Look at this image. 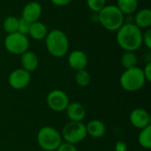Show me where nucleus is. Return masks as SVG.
Wrapping results in <instances>:
<instances>
[{
  "label": "nucleus",
  "mask_w": 151,
  "mask_h": 151,
  "mask_svg": "<svg viewBox=\"0 0 151 151\" xmlns=\"http://www.w3.org/2000/svg\"><path fill=\"white\" fill-rule=\"evenodd\" d=\"M116 40L125 51H136L142 45V30L133 22H127L117 31Z\"/></svg>",
  "instance_id": "nucleus-1"
},
{
  "label": "nucleus",
  "mask_w": 151,
  "mask_h": 151,
  "mask_svg": "<svg viewBox=\"0 0 151 151\" xmlns=\"http://www.w3.org/2000/svg\"><path fill=\"white\" fill-rule=\"evenodd\" d=\"M45 44L49 53L55 58L65 56L69 50V40L65 32L53 29L48 32L45 37Z\"/></svg>",
  "instance_id": "nucleus-2"
},
{
  "label": "nucleus",
  "mask_w": 151,
  "mask_h": 151,
  "mask_svg": "<svg viewBox=\"0 0 151 151\" xmlns=\"http://www.w3.org/2000/svg\"><path fill=\"white\" fill-rule=\"evenodd\" d=\"M97 15L101 25L111 32L118 31L125 23V15L114 4H106Z\"/></svg>",
  "instance_id": "nucleus-3"
},
{
  "label": "nucleus",
  "mask_w": 151,
  "mask_h": 151,
  "mask_svg": "<svg viewBox=\"0 0 151 151\" xmlns=\"http://www.w3.org/2000/svg\"><path fill=\"white\" fill-rule=\"evenodd\" d=\"M146 80L140 67H134L131 69H126L120 75L119 84L121 88L128 92H135L140 90L145 85Z\"/></svg>",
  "instance_id": "nucleus-4"
},
{
  "label": "nucleus",
  "mask_w": 151,
  "mask_h": 151,
  "mask_svg": "<svg viewBox=\"0 0 151 151\" xmlns=\"http://www.w3.org/2000/svg\"><path fill=\"white\" fill-rule=\"evenodd\" d=\"M39 147L44 151H56L63 142L61 134L52 127H42L36 136Z\"/></svg>",
  "instance_id": "nucleus-5"
},
{
  "label": "nucleus",
  "mask_w": 151,
  "mask_h": 151,
  "mask_svg": "<svg viewBox=\"0 0 151 151\" xmlns=\"http://www.w3.org/2000/svg\"><path fill=\"white\" fill-rule=\"evenodd\" d=\"M87 135L88 134L86 125L82 123V121H69L65 125L61 133L62 139L65 142L73 145L82 142L87 137Z\"/></svg>",
  "instance_id": "nucleus-6"
},
{
  "label": "nucleus",
  "mask_w": 151,
  "mask_h": 151,
  "mask_svg": "<svg viewBox=\"0 0 151 151\" xmlns=\"http://www.w3.org/2000/svg\"><path fill=\"white\" fill-rule=\"evenodd\" d=\"M4 43L6 50L13 55H21L27 51L29 48V40L27 36L19 32L7 35Z\"/></svg>",
  "instance_id": "nucleus-7"
},
{
  "label": "nucleus",
  "mask_w": 151,
  "mask_h": 151,
  "mask_svg": "<svg viewBox=\"0 0 151 151\" xmlns=\"http://www.w3.org/2000/svg\"><path fill=\"white\" fill-rule=\"evenodd\" d=\"M70 103L67 94L60 89H54L47 96V104L49 108L56 112L65 111Z\"/></svg>",
  "instance_id": "nucleus-8"
},
{
  "label": "nucleus",
  "mask_w": 151,
  "mask_h": 151,
  "mask_svg": "<svg viewBox=\"0 0 151 151\" xmlns=\"http://www.w3.org/2000/svg\"><path fill=\"white\" fill-rule=\"evenodd\" d=\"M31 81V73L23 68H18L13 70L9 77L8 83L13 88L17 90L24 89L27 88Z\"/></svg>",
  "instance_id": "nucleus-9"
},
{
  "label": "nucleus",
  "mask_w": 151,
  "mask_h": 151,
  "mask_svg": "<svg viewBox=\"0 0 151 151\" xmlns=\"http://www.w3.org/2000/svg\"><path fill=\"white\" fill-rule=\"evenodd\" d=\"M129 120L130 123L138 129H142L150 126V113L142 108H136L133 110L130 113Z\"/></svg>",
  "instance_id": "nucleus-10"
},
{
  "label": "nucleus",
  "mask_w": 151,
  "mask_h": 151,
  "mask_svg": "<svg viewBox=\"0 0 151 151\" xmlns=\"http://www.w3.org/2000/svg\"><path fill=\"white\" fill-rule=\"evenodd\" d=\"M42 5L38 2L31 1L24 6L21 12V18L26 19L29 23H33L39 20L42 15Z\"/></svg>",
  "instance_id": "nucleus-11"
},
{
  "label": "nucleus",
  "mask_w": 151,
  "mask_h": 151,
  "mask_svg": "<svg viewBox=\"0 0 151 151\" xmlns=\"http://www.w3.org/2000/svg\"><path fill=\"white\" fill-rule=\"evenodd\" d=\"M88 63V56L86 53L81 50H75L72 51L68 56V65L69 66L77 71L86 69Z\"/></svg>",
  "instance_id": "nucleus-12"
},
{
  "label": "nucleus",
  "mask_w": 151,
  "mask_h": 151,
  "mask_svg": "<svg viewBox=\"0 0 151 151\" xmlns=\"http://www.w3.org/2000/svg\"><path fill=\"white\" fill-rule=\"evenodd\" d=\"M65 111L70 121L81 122L86 117V110L84 106L77 102L69 103Z\"/></svg>",
  "instance_id": "nucleus-13"
},
{
  "label": "nucleus",
  "mask_w": 151,
  "mask_h": 151,
  "mask_svg": "<svg viewBox=\"0 0 151 151\" xmlns=\"http://www.w3.org/2000/svg\"><path fill=\"white\" fill-rule=\"evenodd\" d=\"M20 63H21V68L24 70L29 72L30 73L35 72L39 65V59L36 54L33 51H26L23 54L20 55Z\"/></svg>",
  "instance_id": "nucleus-14"
},
{
  "label": "nucleus",
  "mask_w": 151,
  "mask_h": 151,
  "mask_svg": "<svg viewBox=\"0 0 151 151\" xmlns=\"http://www.w3.org/2000/svg\"><path fill=\"white\" fill-rule=\"evenodd\" d=\"M87 134L93 138H101L105 134L106 127L104 123L99 119L90 120L86 125Z\"/></svg>",
  "instance_id": "nucleus-15"
},
{
  "label": "nucleus",
  "mask_w": 151,
  "mask_h": 151,
  "mask_svg": "<svg viewBox=\"0 0 151 151\" xmlns=\"http://www.w3.org/2000/svg\"><path fill=\"white\" fill-rule=\"evenodd\" d=\"M134 23L142 30L150 28L151 26V11L148 8L142 9L135 12Z\"/></svg>",
  "instance_id": "nucleus-16"
},
{
  "label": "nucleus",
  "mask_w": 151,
  "mask_h": 151,
  "mask_svg": "<svg viewBox=\"0 0 151 151\" xmlns=\"http://www.w3.org/2000/svg\"><path fill=\"white\" fill-rule=\"evenodd\" d=\"M48 34V28L46 25L41 21H35L31 23L28 35L35 40H42L45 39Z\"/></svg>",
  "instance_id": "nucleus-17"
},
{
  "label": "nucleus",
  "mask_w": 151,
  "mask_h": 151,
  "mask_svg": "<svg viewBox=\"0 0 151 151\" xmlns=\"http://www.w3.org/2000/svg\"><path fill=\"white\" fill-rule=\"evenodd\" d=\"M117 7L124 15H132L137 12L138 0H118Z\"/></svg>",
  "instance_id": "nucleus-18"
},
{
  "label": "nucleus",
  "mask_w": 151,
  "mask_h": 151,
  "mask_svg": "<svg viewBox=\"0 0 151 151\" xmlns=\"http://www.w3.org/2000/svg\"><path fill=\"white\" fill-rule=\"evenodd\" d=\"M138 142L139 144L144 149H150L151 148V127L148 126L142 129H141L139 135H138Z\"/></svg>",
  "instance_id": "nucleus-19"
},
{
  "label": "nucleus",
  "mask_w": 151,
  "mask_h": 151,
  "mask_svg": "<svg viewBox=\"0 0 151 151\" xmlns=\"http://www.w3.org/2000/svg\"><path fill=\"white\" fill-rule=\"evenodd\" d=\"M137 62V56L133 51H126L121 57V65L125 69H131L136 67Z\"/></svg>",
  "instance_id": "nucleus-20"
},
{
  "label": "nucleus",
  "mask_w": 151,
  "mask_h": 151,
  "mask_svg": "<svg viewBox=\"0 0 151 151\" xmlns=\"http://www.w3.org/2000/svg\"><path fill=\"white\" fill-rule=\"evenodd\" d=\"M18 24H19L18 18H16L15 16H8L3 21V28L7 33V35L12 34L18 32Z\"/></svg>",
  "instance_id": "nucleus-21"
},
{
  "label": "nucleus",
  "mask_w": 151,
  "mask_h": 151,
  "mask_svg": "<svg viewBox=\"0 0 151 151\" xmlns=\"http://www.w3.org/2000/svg\"><path fill=\"white\" fill-rule=\"evenodd\" d=\"M90 81H91L90 73L86 69L80 70V71H77L76 72V74H75V82H76V84L79 87L85 88V87H87V86L89 85Z\"/></svg>",
  "instance_id": "nucleus-22"
},
{
  "label": "nucleus",
  "mask_w": 151,
  "mask_h": 151,
  "mask_svg": "<svg viewBox=\"0 0 151 151\" xmlns=\"http://www.w3.org/2000/svg\"><path fill=\"white\" fill-rule=\"evenodd\" d=\"M87 4L91 11L98 13L106 5V0H87Z\"/></svg>",
  "instance_id": "nucleus-23"
},
{
  "label": "nucleus",
  "mask_w": 151,
  "mask_h": 151,
  "mask_svg": "<svg viewBox=\"0 0 151 151\" xmlns=\"http://www.w3.org/2000/svg\"><path fill=\"white\" fill-rule=\"evenodd\" d=\"M30 25L31 23H29L28 21H27L26 19L20 18L19 19V24H18V32L22 34V35H28L29 32V28H30Z\"/></svg>",
  "instance_id": "nucleus-24"
},
{
  "label": "nucleus",
  "mask_w": 151,
  "mask_h": 151,
  "mask_svg": "<svg viewBox=\"0 0 151 151\" xmlns=\"http://www.w3.org/2000/svg\"><path fill=\"white\" fill-rule=\"evenodd\" d=\"M147 47V49H151V29L147 28L144 32H142V44Z\"/></svg>",
  "instance_id": "nucleus-25"
},
{
  "label": "nucleus",
  "mask_w": 151,
  "mask_h": 151,
  "mask_svg": "<svg viewBox=\"0 0 151 151\" xmlns=\"http://www.w3.org/2000/svg\"><path fill=\"white\" fill-rule=\"evenodd\" d=\"M56 151H78V150L75 147V145L65 142L59 145V147L57 149Z\"/></svg>",
  "instance_id": "nucleus-26"
},
{
  "label": "nucleus",
  "mask_w": 151,
  "mask_h": 151,
  "mask_svg": "<svg viewBox=\"0 0 151 151\" xmlns=\"http://www.w3.org/2000/svg\"><path fill=\"white\" fill-rule=\"evenodd\" d=\"M144 77L146 81H151V63H148L145 66L144 69H142Z\"/></svg>",
  "instance_id": "nucleus-27"
},
{
  "label": "nucleus",
  "mask_w": 151,
  "mask_h": 151,
  "mask_svg": "<svg viewBox=\"0 0 151 151\" xmlns=\"http://www.w3.org/2000/svg\"><path fill=\"white\" fill-rule=\"evenodd\" d=\"M115 151H127V145L123 141H119L115 143Z\"/></svg>",
  "instance_id": "nucleus-28"
},
{
  "label": "nucleus",
  "mask_w": 151,
  "mask_h": 151,
  "mask_svg": "<svg viewBox=\"0 0 151 151\" xmlns=\"http://www.w3.org/2000/svg\"><path fill=\"white\" fill-rule=\"evenodd\" d=\"M72 0H50V2L58 6H65L71 3Z\"/></svg>",
  "instance_id": "nucleus-29"
}]
</instances>
